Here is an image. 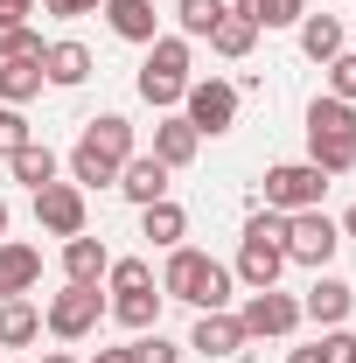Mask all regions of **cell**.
<instances>
[{"instance_id":"6da1fadb","label":"cell","mask_w":356,"mask_h":363,"mask_svg":"<svg viewBox=\"0 0 356 363\" xmlns=\"http://www.w3.org/2000/svg\"><path fill=\"white\" fill-rule=\"evenodd\" d=\"M126 161H133V119L98 112L84 126V140L70 147V182H77V189H105V182H119Z\"/></svg>"},{"instance_id":"7a4b0ae2","label":"cell","mask_w":356,"mask_h":363,"mask_svg":"<svg viewBox=\"0 0 356 363\" xmlns=\"http://www.w3.org/2000/svg\"><path fill=\"white\" fill-rule=\"evenodd\" d=\"M161 294L168 301H189L196 315H210L230 301V266H217L210 252H196V245H175L168 252V272H161Z\"/></svg>"},{"instance_id":"3957f363","label":"cell","mask_w":356,"mask_h":363,"mask_svg":"<svg viewBox=\"0 0 356 363\" xmlns=\"http://www.w3.org/2000/svg\"><path fill=\"white\" fill-rule=\"evenodd\" d=\"M308 161L321 175L356 168V105H343V98H314L308 105Z\"/></svg>"},{"instance_id":"277c9868","label":"cell","mask_w":356,"mask_h":363,"mask_svg":"<svg viewBox=\"0 0 356 363\" xmlns=\"http://www.w3.org/2000/svg\"><path fill=\"white\" fill-rule=\"evenodd\" d=\"M279 272H287V217L259 210L245 224V245H238V279L259 294V286H279Z\"/></svg>"},{"instance_id":"5b68a950","label":"cell","mask_w":356,"mask_h":363,"mask_svg":"<svg viewBox=\"0 0 356 363\" xmlns=\"http://www.w3.org/2000/svg\"><path fill=\"white\" fill-rule=\"evenodd\" d=\"M189 91V35H154L140 63V98L147 105H182Z\"/></svg>"},{"instance_id":"8992f818","label":"cell","mask_w":356,"mask_h":363,"mask_svg":"<svg viewBox=\"0 0 356 363\" xmlns=\"http://www.w3.org/2000/svg\"><path fill=\"white\" fill-rule=\"evenodd\" d=\"M321 189H328V175L314 161H279V168H266V210H279V217L321 210Z\"/></svg>"},{"instance_id":"52a82bcc","label":"cell","mask_w":356,"mask_h":363,"mask_svg":"<svg viewBox=\"0 0 356 363\" xmlns=\"http://www.w3.org/2000/svg\"><path fill=\"white\" fill-rule=\"evenodd\" d=\"M182 119H189L196 133H230V126H238V84H223V77L189 84L182 91Z\"/></svg>"},{"instance_id":"ba28073f","label":"cell","mask_w":356,"mask_h":363,"mask_svg":"<svg viewBox=\"0 0 356 363\" xmlns=\"http://www.w3.org/2000/svg\"><path fill=\"white\" fill-rule=\"evenodd\" d=\"M335 245H343L335 217H321V210H294L287 217V266H328Z\"/></svg>"},{"instance_id":"9c48e42d","label":"cell","mask_w":356,"mask_h":363,"mask_svg":"<svg viewBox=\"0 0 356 363\" xmlns=\"http://www.w3.org/2000/svg\"><path fill=\"white\" fill-rule=\"evenodd\" d=\"M98 315H105V301H98V286H63L56 301H49V335H63V342H84L91 328H98Z\"/></svg>"},{"instance_id":"30bf717a","label":"cell","mask_w":356,"mask_h":363,"mask_svg":"<svg viewBox=\"0 0 356 363\" xmlns=\"http://www.w3.org/2000/svg\"><path fill=\"white\" fill-rule=\"evenodd\" d=\"M245 335H252V342H266V335H294V328H301V301H287V294H279V286H259V294H252V301H245Z\"/></svg>"},{"instance_id":"8fae6325","label":"cell","mask_w":356,"mask_h":363,"mask_svg":"<svg viewBox=\"0 0 356 363\" xmlns=\"http://www.w3.org/2000/svg\"><path fill=\"white\" fill-rule=\"evenodd\" d=\"M35 224L56 230V238H77L84 230V189L77 182H43L35 189Z\"/></svg>"},{"instance_id":"7c38bea8","label":"cell","mask_w":356,"mask_h":363,"mask_svg":"<svg viewBox=\"0 0 356 363\" xmlns=\"http://www.w3.org/2000/svg\"><path fill=\"white\" fill-rule=\"evenodd\" d=\"M245 321L223 315V308H210V315H196V335H189V350H203V357H245Z\"/></svg>"},{"instance_id":"4fadbf2b","label":"cell","mask_w":356,"mask_h":363,"mask_svg":"<svg viewBox=\"0 0 356 363\" xmlns=\"http://www.w3.org/2000/svg\"><path fill=\"white\" fill-rule=\"evenodd\" d=\"M105 266H112V252H105L91 230L63 238V279H70V286H98V279H105Z\"/></svg>"},{"instance_id":"5bb4252c","label":"cell","mask_w":356,"mask_h":363,"mask_svg":"<svg viewBox=\"0 0 356 363\" xmlns=\"http://www.w3.org/2000/svg\"><path fill=\"white\" fill-rule=\"evenodd\" d=\"M35 279H43V252H35V245H14V238H0V301L28 294Z\"/></svg>"},{"instance_id":"9a60e30c","label":"cell","mask_w":356,"mask_h":363,"mask_svg":"<svg viewBox=\"0 0 356 363\" xmlns=\"http://www.w3.org/2000/svg\"><path fill=\"white\" fill-rule=\"evenodd\" d=\"M350 308H356L350 279H314V286H308V301H301V315H308V321H321V328H343V321H350Z\"/></svg>"},{"instance_id":"2e32d148","label":"cell","mask_w":356,"mask_h":363,"mask_svg":"<svg viewBox=\"0 0 356 363\" xmlns=\"http://www.w3.org/2000/svg\"><path fill=\"white\" fill-rule=\"evenodd\" d=\"M35 335H43V308H35L28 294L0 301V350H28Z\"/></svg>"},{"instance_id":"e0dca14e","label":"cell","mask_w":356,"mask_h":363,"mask_svg":"<svg viewBox=\"0 0 356 363\" xmlns=\"http://www.w3.org/2000/svg\"><path fill=\"white\" fill-rule=\"evenodd\" d=\"M196 147H203V133H196L189 119H161V126H154V161H161V168H189Z\"/></svg>"},{"instance_id":"ac0fdd59","label":"cell","mask_w":356,"mask_h":363,"mask_svg":"<svg viewBox=\"0 0 356 363\" xmlns=\"http://www.w3.org/2000/svg\"><path fill=\"white\" fill-rule=\"evenodd\" d=\"M119 189H126L140 210H147V203H161V196H168V168H161L154 154H133V161L119 168Z\"/></svg>"},{"instance_id":"d6986e66","label":"cell","mask_w":356,"mask_h":363,"mask_svg":"<svg viewBox=\"0 0 356 363\" xmlns=\"http://www.w3.org/2000/svg\"><path fill=\"white\" fill-rule=\"evenodd\" d=\"M105 21H112V35L119 43H154V0H105Z\"/></svg>"},{"instance_id":"ffe728a7","label":"cell","mask_w":356,"mask_h":363,"mask_svg":"<svg viewBox=\"0 0 356 363\" xmlns=\"http://www.w3.org/2000/svg\"><path fill=\"white\" fill-rule=\"evenodd\" d=\"M43 84H49L43 56H7V63H0V105H28Z\"/></svg>"},{"instance_id":"44dd1931","label":"cell","mask_w":356,"mask_h":363,"mask_svg":"<svg viewBox=\"0 0 356 363\" xmlns=\"http://www.w3.org/2000/svg\"><path fill=\"white\" fill-rule=\"evenodd\" d=\"M43 77H49V84H63V91L84 84V77H91V49L84 43H49L43 49Z\"/></svg>"},{"instance_id":"7402d4cb","label":"cell","mask_w":356,"mask_h":363,"mask_svg":"<svg viewBox=\"0 0 356 363\" xmlns=\"http://www.w3.org/2000/svg\"><path fill=\"white\" fill-rule=\"evenodd\" d=\"M140 238H154V245H168V252H175L182 238H189L182 203H168V196H161V203H147V210H140Z\"/></svg>"},{"instance_id":"603a6c76","label":"cell","mask_w":356,"mask_h":363,"mask_svg":"<svg viewBox=\"0 0 356 363\" xmlns=\"http://www.w3.org/2000/svg\"><path fill=\"white\" fill-rule=\"evenodd\" d=\"M301 49H308L314 63H335L343 56V21L335 14H301Z\"/></svg>"},{"instance_id":"cb8c5ba5","label":"cell","mask_w":356,"mask_h":363,"mask_svg":"<svg viewBox=\"0 0 356 363\" xmlns=\"http://www.w3.org/2000/svg\"><path fill=\"white\" fill-rule=\"evenodd\" d=\"M230 14H245L252 28H294L308 14V0H230Z\"/></svg>"},{"instance_id":"d4e9b609","label":"cell","mask_w":356,"mask_h":363,"mask_svg":"<svg viewBox=\"0 0 356 363\" xmlns=\"http://www.w3.org/2000/svg\"><path fill=\"white\" fill-rule=\"evenodd\" d=\"M7 168H14V182H28V189H43V182H56V154L28 140L21 154H7Z\"/></svg>"},{"instance_id":"484cf974","label":"cell","mask_w":356,"mask_h":363,"mask_svg":"<svg viewBox=\"0 0 356 363\" xmlns=\"http://www.w3.org/2000/svg\"><path fill=\"white\" fill-rule=\"evenodd\" d=\"M223 14H230V0H175V21H182V35H210Z\"/></svg>"},{"instance_id":"4316f807","label":"cell","mask_w":356,"mask_h":363,"mask_svg":"<svg viewBox=\"0 0 356 363\" xmlns=\"http://www.w3.org/2000/svg\"><path fill=\"white\" fill-rule=\"evenodd\" d=\"M252 43H259V28H252L245 14H223L217 28H210V49H217V56H245Z\"/></svg>"},{"instance_id":"83f0119b","label":"cell","mask_w":356,"mask_h":363,"mask_svg":"<svg viewBox=\"0 0 356 363\" xmlns=\"http://www.w3.org/2000/svg\"><path fill=\"white\" fill-rule=\"evenodd\" d=\"M7 56H43V35L21 21V14H0V63Z\"/></svg>"},{"instance_id":"f1b7e54d","label":"cell","mask_w":356,"mask_h":363,"mask_svg":"<svg viewBox=\"0 0 356 363\" xmlns=\"http://www.w3.org/2000/svg\"><path fill=\"white\" fill-rule=\"evenodd\" d=\"M112 315L126 321V328H140V335H147V328H154V315H161V294H154V286H147V294H119V301H112Z\"/></svg>"},{"instance_id":"f546056e","label":"cell","mask_w":356,"mask_h":363,"mask_svg":"<svg viewBox=\"0 0 356 363\" xmlns=\"http://www.w3.org/2000/svg\"><path fill=\"white\" fill-rule=\"evenodd\" d=\"M112 294H147V286H154V266H147V259H112Z\"/></svg>"},{"instance_id":"4dcf8cb0","label":"cell","mask_w":356,"mask_h":363,"mask_svg":"<svg viewBox=\"0 0 356 363\" xmlns=\"http://www.w3.org/2000/svg\"><path fill=\"white\" fill-rule=\"evenodd\" d=\"M28 147V119H21V105H0V154H21Z\"/></svg>"},{"instance_id":"1f68e13d","label":"cell","mask_w":356,"mask_h":363,"mask_svg":"<svg viewBox=\"0 0 356 363\" xmlns=\"http://www.w3.org/2000/svg\"><path fill=\"white\" fill-rule=\"evenodd\" d=\"M328 84H335L328 98H343V105H356V56H350V49H343V56L328 63Z\"/></svg>"},{"instance_id":"d6a6232c","label":"cell","mask_w":356,"mask_h":363,"mask_svg":"<svg viewBox=\"0 0 356 363\" xmlns=\"http://www.w3.org/2000/svg\"><path fill=\"white\" fill-rule=\"evenodd\" d=\"M133 363H182V350L154 328V335H140V342H133Z\"/></svg>"},{"instance_id":"836d02e7","label":"cell","mask_w":356,"mask_h":363,"mask_svg":"<svg viewBox=\"0 0 356 363\" xmlns=\"http://www.w3.org/2000/svg\"><path fill=\"white\" fill-rule=\"evenodd\" d=\"M49 14H63V21H77V14H98V7H105V0H43Z\"/></svg>"},{"instance_id":"e575fe53","label":"cell","mask_w":356,"mask_h":363,"mask_svg":"<svg viewBox=\"0 0 356 363\" xmlns=\"http://www.w3.org/2000/svg\"><path fill=\"white\" fill-rule=\"evenodd\" d=\"M287 363H335V335H321L314 350H294V357H287Z\"/></svg>"},{"instance_id":"d590c367","label":"cell","mask_w":356,"mask_h":363,"mask_svg":"<svg viewBox=\"0 0 356 363\" xmlns=\"http://www.w3.org/2000/svg\"><path fill=\"white\" fill-rule=\"evenodd\" d=\"M335 363H356V335H335Z\"/></svg>"},{"instance_id":"8d00e7d4","label":"cell","mask_w":356,"mask_h":363,"mask_svg":"<svg viewBox=\"0 0 356 363\" xmlns=\"http://www.w3.org/2000/svg\"><path fill=\"white\" fill-rule=\"evenodd\" d=\"M98 363H133V350H98Z\"/></svg>"},{"instance_id":"74e56055","label":"cell","mask_w":356,"mask_h":363,"mask_svg":"<svg viewBox=\"0 0 356 363\" xmlns=\"http://www.w3.org/2000/svg\"><path fill=\"white\" fill-rule=\"evenodd\" d=\"M335 230H343V238H356V203L343 210V224H335Z\"/></svg>"},{"instance_id":"f35d334b","label":"cell","mask_w":356,"mask_h":363,"mask_svg":"<svg viewBox=\"0 0 356 363\" xmlns=\"http://www.w3.org/2000/svg\"><path fill=\"white\" fill-rule=\"evenodd\" d=\"M28 7H35V0H0V14H28Z\"/></svg>"},{"instance_id":"ab89813d","label":"cell","mask_w":356,"mask_h":363,"mask_svg":"<svg viewBox=\"0 0 356 363\" xmlns=\"http://www.w3.org/2000/svg\"><path fill=\"white\" fill-rule=\"evenodd\" d=\"M43 363H77V357H70V350H49V357Z\"/></svg>"},{"instance_id":"60d3db41","label":"cell","mask_w":356,"mask_h":363,"mask_svg":"<svg viewBox=\"0 0 356 363\" xmlns=\"http://www.w3.org/2000/svg\"><path fill=\"white\" fill-rule=\"evenodd\" d=\"M0 238H7V203H0Z\"/></svg>"}]
</instances>
